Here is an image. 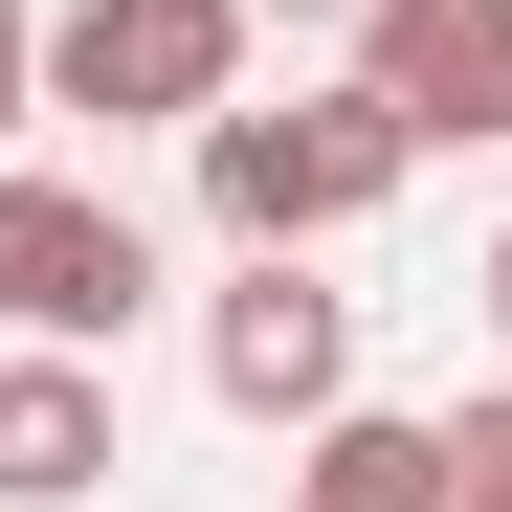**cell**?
<instances>
[{
	"label": "cell",
	"instance_id": "6",
	"mask_svg": "<svg viewBox=\"0 0 512 512\" xmlns=\"http://www.w3.org/2000/svg\"><path fill=\"white\" fill-rule=\"evenodd\" d=\"M67 490H112V357L0 334V512H67Z\"/></svg>",
	"mask_w": 512,
	"mask_h": 512
},
{
	"label": "cell",
	"instance_id": "4",
	"mask_svg": "<svg viewBox=\"0 0 512 512\" xmlns=\"http://www.w3.org/2000/svg\"><path fill=\"white\" fill-rule=\"evenodd\" d=\"M201 379H223V423H334L357 401V290H312V245H245V290L201 312Z\"/></svg>",
	"mask_w": 512,
	"mask_h": 512
},
{
	"label": "cell",
	"instance_id": "5",
	"mask_svg": "<svg viewBox=\"0 0 512 512\" xmlns=\"http://www.w3.org/2000/svg\"><path fill=\"white\" fill-rule=\"evenodd\" d=\"M357 90L423 156H490L512 134V0H357Z\"/></svg>",
	"mask_w": 512,
	"mask_h": 512
},
{
	"label": "cell",
	"instance_id": "10",
	"mask_svg": "<svg viewBox=\"0 0 512 512\" xmlns=\"http://www.w3.org/2000/svg\"><path fill=\"white\" fill-rule=\"evenodd\" d=\"M468 290H490V357H512V223H490V268H468Z\"/></svg>",
	"mask_w": 512,
	"mask_h": 512
},
{
	"label": "cell",
	"instance_id": "9",
	"mask_svg": "<svg viewBox=\"0 0 512 512\" xmlns=\"http://www.w3.org/2000/svg\"><path fill=\"white\" fill-rule=\"evenodd\" d=\"M23 112H45V23L0 0V156H23Z\"/></svg>",
	"mask_w": 512,
	"mask_h": 512
},
{
	"label": "cell",
	"instance_id": "3",
	"mask_svg": "<svg viewBox=\"0 0 512 512\" xmlns=\"http://www.w3.org/2000/svg\"><path fill=\"white\" fill-rule=\"evenodd\" d=\"M223 90H245V0H67V23H45V112L201 134Z\"/></svg>",
	"mask_w": 512,
	"mask_h": 512
},
{
	"label": "cell",
	"instance_id": "7",
	"mask_svg": "<svg viewBox=\"0 0 512 512\" xmlns=\"http://www.w3.org/2000/svg\"><path fill=\"white\" fill-rule=\"evenodd\" d=\"M290 512H446V423H401V401L290 423Z\"/></svg>",
	"mask_w": 512,
	"mask_h": 512
},
{
	"label": "cell",
	"instance_id": "1",
	"mask_svg": "<svg viewBox=\"0 0 512 512\" xmlns=\"http://www.w3.org/2000/svg\"><path fill=\"white\" fill-rule=\"evenodd\" d=\"M423 179V134L379 112V90H223L201 112V201H223V245H334V223H379Z\"/></svg>",
	"mask_w": 512,
	"mask_h": 512
},
{
	"label": "cell",
	"instance_id": "8",
	"mask_svg": "<svg viewBox=\"0 0 512 512\" xmlns=\"http://www.w3.org/2000/svg\"><path fill=\"white\" fill-rule=\"evenodd\" d=\"M446 512H512V379H490V401L446 423Z\"/></svg>",
	"mask_w": 512,
	"mask_h": 512
},
{
	"label": "cell",
	"instance_id": "11",
	"mask_svg": "<svg viewBox=\"0 0 512 512\" xmlns=\"http://www.w3.org/2000/svg\"><path fill=\"white\" fill-rule=\"evenodd\" d=\"M245 23H357V0H245Z\"/></svg>",
	"mask_w": 512,
	"mask_h": 512
},
{
	"label": "cell",
	"instance_id": "2",
	"mask_svg": "<svg viewBox=\"0 0 512 512\" xmlns=\"http://www.w3.org/2000/svg\"><path fill=\"white\" fill-rule=\"evenodd\" d=\"M156 312V223L45 179V156H0V334H45V357H112V334Z\"/></svg>",
	"mask_w": 512,
	"mask_h": 512
},
{
	"label": "cell",
	"instance_id": "12",
	"mask_svg": "<svg viewBox=\"0 0 512 512\" xmlns=\"http://www.w3.org/2000/svg\"><path fill=\"white\" fill-rule=\"evenodd\" d=\"M268 512H290V490H268Z\"/></svg>",
	"mask_w": 512,
	"mask_h": 512
}]
</instances>
